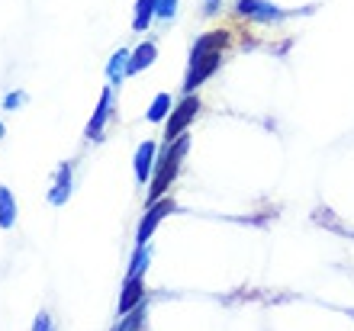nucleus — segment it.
Segmentation results:
<instances>
[{"mask_svg": "<svg viewBox=\"0 0 354 331\" xmlns=\"http://www.w3.org/2000/svg\"><path fill=\"white\" fill-rule=\"evenodd\" d=\"M196 110H200V100H196L194 93H187L184 100L177 103L174 110H171L168 116V126H165V142H174V138H180L187 132V126L194 122Z\"/></svg>", "mask_w": 354, "mask_h": 331, "instance_id": "obj_2", "label": "nucleus"}, {"mask_svg": "<svg viewBox=\"0 0 354 331\" xmlns=\"http://www.w3.org/2000/svg\"><path fill=\"white\" fill-rule=\"evenodd\" d=\"M187 148H190V138L187 135H180V138H174V142L165 145V151H161V158H158L155 180H151V193H149L151 202L161 200V193L171 187V180L177 177V167H180V161H184V155H187Z\"/></svg>", "mask_w": 354, "mask_h": 331, "instance_id": "obj_1", "label": "nucleus"}, {"mask_svg": "<svg viewBox=\"0 0 354 331\" xmlns=\"http://www.w3.org/2000/svg\"><path fill=\"white\" fill-rule=\"evenodd\" d=\"M149 258H151L149 245H139V251L132 254V267H129V274H126V280H132V276H142V274H145V267H149Z\"/></svg>", "mask_w": 354, "mask_h": 331, "instance_id": "obj_16", "label": "nucleus"}, {"mask_svg": "<svg viewBox=\"0 0 354 331\" xmlns=\"http://www.w3.org/2000/svg\"><path fill=\"white\" fill-rule=\"evenodd\" d=\"M48 325H52V322H48V315H39L36 322H32V328H36V331H46Z\"/></svg>", "mask_w": 354, "mask_h": 331, "instance_id": "obj_20", "label": "nucleus"}, {"mask_svg": "<svg viewBox=\"0 0 354 331\" xmlns=\"http://www.w3.org/2000/svg\"><path fill=\"white\" fill-rule=\"evenodd\" d=\"M26 93L17 91V93H7V100H3V110H19V106H26Z\"/></svg>", "mask_w": 354, "mask_h": 331, "instance_id": "obj_19", "label": "nucleus"}, {"mask_svg": "<svg viewBox=\"0 0 354 331\" xmlns=\"http://www.w3.org/2000/svg\"><path fill=\"white\" fill-rule=\"evenodd\" d=\"M110 110H113V93L110 87L100 93V106L93 110L91 122H87V138H103V126H106V120H110Z\"/></svg>", "mask_w": 354, "mask_h": 331, "instance_id": "obj_6", "label": "nucleus"}, {"mask_svg": "<svg viewBox=\"0 0 354 331\" xmlns=\"http://www.w3.org/2000/svg\"><path fill=\"white\" fill-rule=\"evenodd\" d=\"M155 55H158L155 42H142V46L136 48V55H129V74L145 71V68H149L151 62H155Z\"/></svg>", "mask_w": 354, "mask_h": 331, "instance_id": "obj_10", "label": "nucleus"}, {"mask_svg": "<svg viewBox=\"0 0 354 331\" xmlns=\"http://www.w3.org/2000/svg\"><path fill=\"white\" fill-rule=\"evenodd\" d=\"M126 74H129V52H122V48H120V52L110 58V65H106V81L120 84Z\"/></svg>", "mask_w": 354, "mask_h": 331, "instance_id": "obj_13", "label": "nucleus"}, {"mask_svg": "<svg viewBox=\"0 0 354 331\" xmlns=\"http://www.w3.org/2000/svg\"><path fill=\"white\" fill-rule=\"evenodd\" d=\"M155 142H142L139 148H136V180L139 184H145L151 174V164H155Z\"/></svg>", "mask_w": 354, "mask_h": 331, "instance_id": "obj_8", "label": "nucleus"}, {"mask_svg": "<svg viewBox=\"0 0 354 331\" xmlns=\"http://www.w3.org/2000/svg\"><path fill=\"white\" fill-rule=\"evenodd\" d=\"M168 113H171V97H168V93H158V97L151 100L149 120L151 122H161V120H168Z\"/></svg>", "mask_w": 354, "mask_h": 331, "instance_id": "obj_17", "label": "nucleus"}, {"mask_svg": "<svg viewBox=\"0 0 354 331\" xmlns=\"http://www.w3.org/2000/svg\"><path fill=\"white\" fill-rule=\"evenodd\" d=\"M168 212H174V200H155L145 209V216H142L139 222V231H136V238H139V245H145V241L155 235V229H158V222L168 216Z\"/></svg>", "mask_w": 354, "mask_h": 331, "instance_id": "obj_4", "label": "nucleus"}, {"mask_svg": "<svg viewBox=\"0 0 354 331\" xmlns=\"http://www.w3.org/2000/svg\"><path fill=\"white\" fill-rule=\"evenodd\" d=\"M3 132H7V129H3V122H0V138H3Z\"/></svg>", "mask_w": 354, "mask_h": 331, "instance_id": "obj_22", "label": "nucleus"}, {"mask_svg": "<svg viewBox=\"0 0 354 331\" xmlns=\"http://www.w3.org/2000/svg\"><path fill=\"white\" fill-rule=\"evenodd\" d=\"M68 196H71V164H58L55 187L48 190V202H52V206H65Z\"/></svg>", "mask_w": 354, "mask_h": 331, "instance_id": "obj_7", "label": "nucleus"}, {"mask_svg": "<svg viewBox=\"0 0 354 331\" xmlns=\"http://www.w3.org/2000/svg\"><path fill=\"white\" fill-rule=\"evenodd\" d=\"M206 3H209V10H213V7H216V0H206Z\"/></svg>", "mask_w": 354, "mask_h": 331, "instance_id": "obj_21", "label": "nucleus"}, {"mask_svg": "<svg viewBox=\"0 0 354 331\" xmlns=\"http://www.w3.org/2000/svg\"><path fill=\"white\" fill-rule=\"evenodd\" d=\"M142 296H145V290H142V276H132V280H126V286H122V296H120V315H126L132 305H139Z\"/></svg>", "mask_w": 354, "mask_h": 331, "instance_id": "obj_9", "label": "nucleus"}, {"mask_svg": "<svg viewBox=\"0 0 354 331\" xmlns=\"http://www.w3.org/2000/svg\"><path fill=\"white\" fill-rule=\"evenodd\" d=\"M235 7H239V13H242V17L258 19V23H274V19L283 17L274 3H268V0H239Z\"/></svg>", "mask_w": 354, "mask_h": 331, "instance_id": "obj_5", "label": "nucleus"}, {"mask_svg": "<svg viewBox=\"0 0 354 331\" xmlns=\"http://www.w3.org/2000/svg\"><path fill=\"white\" fill-rule=\"evenodd\" d=\"M225 42H229V36H225L223 29H216V32H206V36L196 39L194 55H206V52H223Z\"/></svg>", "mask_w": 354, "mask_h": 331, "instance_id": "obj_11", "label": "nucleus"}, {"mask_svg": "<svg viewBox=\"0 0 354 331\" xmlns=\"http://www.w3.org/2000/svg\"><path fill=\"white\" fill-rule=\"evenodd\" d=\"M149 309H145V303H139V305H132L126 315H120V328H142L145 325V319H149Z\"/></svg>", "mask_w": 354, "mask_h": 331, "instance_id": "obj_15", "label": "nucleus"}, {"mask_svg": "<svg viewBox=\"0 0 354 331\" xmlns=\"http://www.w3.org/2000/svg\"><path fill=\"white\" fill-rule=\"evenodd\" d=\"M174 13H177V0H158V3H155V17L165 19V23L174 19Z\"/></svg>", "mask_w": 354, "mask_h": 331, "instance_id": "obj_18", "label": "nucleus"}, {"mask_svg": "<svg viewBox=\"0 0 354 331\" xmlns=\"http://www.w3.org/2000/svg\"><path fill=\"white\" fill-rule=\"evenodd\" d=\"M17 225V200L7 187H0V229H13Z\"/></svg>", "mask_w": 354, "mask_h": 331, "instance_id": "obj_12", "label": "nucleus"}, {"mask_svg": "<svg viewBox=\"0 0 354 331\" xmlns=\"http://www.w3.org/2000/svg\"><path fill=\"white\" fill-rule=\"evenodd\" d=\"M219 62H223V52H206V55H194L190 58V71H187V81H184V91L194 93L200 84L209 77V74L219 68Z\"/></svg>", "mask_w": 354, "mask_h": 331, "instance_id": "obj_3", "label": "nucleus"}, {"mask_svg": "<svg viewBox=\"0 0 354 331\" xmlns=\"http://www.w3.org/2000/svg\"><path fill=\"white\" fill-rule=\"evenodd\" d=\"M155 3H158V0H139V3H136V17H132V29H136V32H145V29H149L151 17H155Z\"/></svg>", "mask_w": 354, "mask_h": 331, "instance_id": "obj_14", "label": "nucleus"}]
</instances>
